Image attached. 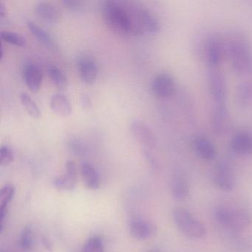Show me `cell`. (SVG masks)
<instances>
[{
    "mask_svg": "<svg viewBox=\"0 0 252 252\" xmlns=\"http://www.w3.org/2000/svg\"><path fill=\"white\" fill-rule=\"evenodd\" d=\"M140 5L108 0L103 2V19L107 27L122 36L144 34L139 20Z\"/></svg>",
    "mask_w": 252,
    "mask_h": 252,
    "instance_id": "1",
    "label": "cell"
},
{
    "mask_svg": "<svg viewBox=\"0 0 252 252\" xmlns=\"http://www.w3.org/2000/svg\"><path fill=\"white\" fill-rule=\"evenodd\" d=\"M228 57L235 73L246 75L252 72V51L250 44L243 36H235L228 45Z\"/></svg>",
    "mask_w": 252,
    "mask_h": 252,
    "instance_id": "2",
    "label": "cell"
},
{
    "mask_svg": "<svg viewBox=\"0 0 252 252\" xmlns=\"http://www.w3.org/2000/svg\"><path fill=\"white\" fill-rule=\"evenodd\" d=\"M215 218L220 225L234 231H243L251 224L250 215L243 209L218 208L215 210Z\"/></svg>",
    "mask_w": 252,
    "mask_h": 252,
    "instance_id": "3",
    "label": "cell"
},
{
    "mask_svg": "<svg viewBox=\"0 0 252 252\" xmlns=\"http://www.w3.org/2000/svg\"><path fill=\"white\" fill-rule=\"evenodd\" d=\"M173 218L178 228L186 236L193 239H202L206 236L204 225L197 220L189 212L177 208L173 212Z\"/></svg>",
    "mask_w": 252,
    "mask_h": 252,
    "instance_id": "4",
    "label": "cell"
},
{
    "mask_svg": "<svg viewBox=\"0 0 252 252\" xmlns=\"http://www.w3.org/2000/svg\"><path fill=\"white\" fill-rule=\"evenodd\" d=\"M209 89L215 104H225L227 96V82L225 75L219 68H209Z\"/></svg>",
    "mask_w": 252,
    "mask_h": 252,
    "instance_id": "5",
    "label": "cell"
},
{
    "mask_svg": "<svg viewBox=\"0 0 252 252\" xmlns=\"http://www.w3.org/2000/svg\"><path fill=\"white\" fill-rule=\"evenodd\" d=\"M211 124L214 133L218 136H223L228 132L231 126V118L226 104H215Z\"/></svg>",
    "mask_w": 252,
    "mask_h": 252,
    "instance_id": "6",
    "label": "cell"
},
{
    "mask_svg": "<svg viewBox=\"0 0 252 252\" xmlns=\"http://www.w3.org/2000/svg\"><path fill=\"white\" fill-rule=\"evenodd\" d=\"M133 136L147 149H154L157 146V138L150 126L143 121L135 119L131 124Z\"/></svg>",
    "mask_w": 252,
    "mask_h": 252,
    "instance_id": "7",
    "label": "cell"
},
{
    "mask_svg": "<svg viewBox=\"0 0 252 252\" xmlns=\"http://www.w3.org/2000/svg\"><path fill=\"white\" fill-rule=\"evenodd\" d=\"M151 88L153 94L158 98H169L175 91V80L169 73H160L153 79Z\"/></svg>",
    "mask_w": 252,
    "mask_h": 252,
    "instance_id": "8",
    "label": "cell"
},
{
    "mask_svg": "<svg viewBox=\"0 0 252 252\" xmlns=\"http://www.w3.org/2000/svg\"><path fill=\"white\" fill-rule=\"evenodd\" d=\"M77 70L81 80L87 85L95 83L98 78V64L94 59L86 56L78 59Z\"/></svg>",
    "mask_w": 252,
    "mask_h": 252,
    "instance_id": "9",
    "label": "cell"
},
{
    "mask_svg": "<svg viewBox=\"0 0 252 252\" xmlns=\"http://www.w3.org/2000/svg\"><path fill=\"white\" fill-rule=\"evenodd\" d=\"M214 181L218 188L222 191H232L234 187V178L231 169L225 163H220L214 172Z\"/></svg>",
    "mask_w": 252,
    "mask_h": 252,
    "instance_id": "10",
    "label": "cell"
},
{
    "mask_svg": "<svg viewBox=\"0 0 252 252\" xmlns=\"http://www.w3.org/2000/svg\"><path fill=\"white\" fill-rule=\"evenodd\" d=\"M23 79L28 88L32 92L36 93L40 90L43 74L39 67L29 64L23 69Z\"/></svg>",
    "mask_w": 252,
    "mask_h": 252,
    "instance_id": "11",
    "label": "cell"
},
{
    "mask_svg": "<svg viewBox=\"0 0 252 252\" xmlns=\"http://www.w3.org/2000/svg\"><path fill=\"white\" fill-rule=\"evenodd\" d=\"M67 172L63 176L57 177L54 179V184L59 190L72 191L76 187V166L74 162L69 160L66 163Z\"/></svg>",
    "mask_w": 252,
    "mask_h": 252,
    "instance_id": "12",
    "label": "cell"
},
{
    "mask_svg": "<svg viewBox=\"0 0 252 252\" xmlns=\"http://www.w3.org/2000/svg\"><path fill=\"white\" fill-rule=\"evenodd\" d=\"M224 53L225 50L220 41L212 39L208 42L206 54L209 68H219L220 64L223 58Z\"/></svg>",
    "mask_w": 252,
    "mask_h": 252,
    "instance_id": "13",
    "label": "cell"
},
{
    "mask_svg": "<svg viewBox=\"0 0 252 252\" xmlns=\"http://www.w3.org/2000/svg\"><path fill=\"white\" fill-rule=\"evenodd\" d=\"M36 15L47 23H57L60 17V11L55 5L48 2H39L35 5Z\"/></svg>",
    "mask_w": 252,
    "mask_h": 252,
    "instance_id": "14",
    "label": "cell"
},
{
    "mask_svg": "<svg viewBox=\"0 0 252 252\" xmlns=\"http://www.w3.org/2000/svg\"><path fill=\"white\" fill-rule=\"evenodd\" d=\"M140 24L143 33L156 34L160 31V26L157 17L147 8L140 6Z\"/></svg>",
    "mask_w": 252,
    "mask_h": 252,
    "instance_id": "15",
    "label": "cell"
},
{
    "mask_svg": "<svg viewBox=\"0 0 252 252\" xmlns=\"http://www.w3.org/2000/svg\"><path fill=\"white\" fill-rule=\"evenodd\" d=\"M129 231L134 238L144 240L150 238L154 234V227L150 222L144 220L135 219L131 221Z\"/></svg>",
    "mask_w": 252,
    "mask_h": 252,
    "instance_id": "16",
    "label": "cell"
},
{
    "mask_svg": "<svg viewBox=\"0 0 252 252\" xmlns=\"http://www.w3.org/2000/svg\"><path fill=\"white\" fill-rule=\"evenodd\" d=\"M50 107L53 112L61 117H67L72 113L70 99L63 94H55L50 100Z\"/></svg>",
    "mask_w": 252,
    "mask_h": 252,
    "instance_id": "17",
    "label": "cell"
},
{
    "mask_svg": "<svg viewBox=\"0 0 252 252\" xmlns=\"http://www.w3.org/2000/svg\"><path fill=\"white\" fill-rule=\"evenodd\" d=\"M80 172L87 188L93 191L99 189L101 182L99 174L92 165L90 163H83L81 166Z\"/></svg>",
    "mask_w": 252,
    "mask_h": 252,
    "instance_id": "18",
    "label": "cell"
},
{
    "mask_svg": "<svg viewBox=\"0 0 252 252\" xmlns=\"http://www.w3.org/2000/svg\"><path fill=\"white\" fill-rule=\"evenodd\" d=\"M194 147L200 158L212 160L216 156V150L212 143L204 137H197L194 141Z\"/></svg>",
    "mask_w": 252,
    "mask_h": 252,
    "instance_id": "19",
    "label": "cell"
},
{
    "mask_svg": "<svg viewBox=\"0 0 252 252\" xmlns=\"http://www.w3.org/2000/svg\"><path fill=\"white\" fill-rule=\"evenodd\" d=\"M231 146L234 151L241 154L252 153V135L247 132H240L233 137Z\"/></svg>",
    "mask_w": 252,
    "mask_h": 252,
    "instance_id": "20",
    "label": "cell"
},
{
    "mask_svg": "<svg viewBox=\"0 0 252 252\" xmlns=\"http://www.w3.org/2000/svg\"><path fill=\"white\" fill-rule=\"evenodd\" d=\"M15 189L11 184H7L4 186L0 189V221H1V227L4 222L5 215H6L7 209L11 200L14 198Z\"/></svg>",
    "mask_w": 252,
    "mask_h": 252,
    "instance_id": "21",
    "label": "cell"
},
{
    "mask_svg": "<svg viewBox=\"0 0 252 252\" xmlns=\"http://www.w3.org/2000/svg\"><path fill=\"white\" fill-rule=\"evenodd\" d=\"M28 29H29L32 34L35 38L38 39L41 43L43 44L48 48H52L54 46V41L51 35L40 26L32 21L27 23Z\"/></svg>",
    "mask_w": 252,
    "mask_h": 252,
    "instance_id": "22",
    "label": "cell"
},
{
    "mask_svg": "<svg viewBox=\"0 0 252 252\" xmlns=\"http://www.w3.org/2000/svg\"><path fill=\"white\" fill-rule=\"evenodd\" d=\"M47 70L51 82L58 89L64 90L67 88L68 85L67 78L59 67L55 65H50Z\"/></svg>",
    "mask_w": 252,
    "mask_h": 252,
    "instance_id": "23",
    "label": "cell"
},
{
    "mask_svg": "<svg viewBox=\"0 0 252 252\" xmlns=\"http://www.w3.org/2000/svg\"><path fill=\"white\" fill-rule=\"evenodd\" d=\"M236 96L240 104H249L252 101V80L240 84L237 88Z\"/></svg>",
    "mask_w": 252,
    "mask_h": 252,
    "instance_id": "24",
    "label": "cell"
},
{
    "mask_svg": "<svg viewBox=\"0 0 252 252\" xmlns=\"http://www.w3.org/2000/svg\"><path fill=\"white\" fill-rule=\"evenodd\" d=\"M20 99L23 107L32 117L34 119H39L41 117V111L39 106L27 93H21L20 95Z\"/></svg>",
    "mask_w": 252,
    "mask_h": 252,
    "instance_id": "25",
    "label": "cell"
},
{
    "mask_svg": "<svg viewBox=\"0 0 252 252\" xmlns=\"http://www.w3.org/2000/svg\"><path fill=\"white\" fill-rule=\"evenodd\" d=\"M173 197L176 200H182L187 198L189 194V187L187 181L182 178H176L172 186Z\"/></svg>",
    "mask_w": 252,
    "mask_h": 252,
    "instance_id": "26",
    "label": "cell"
},
{
    "mask_svg": "<svg viewBox=\"0 0 252 252\" xmlns=\"http://www.w3.org/2000/svg\"><path fill=\"white\" fill-rule=\"evenodd\" d=\"M0 38L6 43L14 45V46L24 47L26 46V43H27V41H26L24 36L19 34V33L8 32V31L1 32Z\"/></svg>",
    "mask_w": 252,
    "mask_h": 252,
    "instance_id": "27",
    "label": "cell"
},
{
    "mask_svg": "<svg viewBox=\"0 0 252 252\" xmlns=\"http://www.w3.org/2000/svg\"><path fill=\"white\" fill-rule=\"evenodd\" d=\"M83 252H104V243L98 236H94L87 240L82 249Z\"/></svg>",
    "mask_w": 252,
    "mask_h": 252,
    "instance_id": "28",
    "label": "cell"
},
{
    "mask_svg": "<svg viewBox=\"0 0 252 252\" xmlns=\"http://www.w3.org/2000/svg\"><path fill=\"white\" fill-rule=\"evenodd\" d=\"M20 247L23 250L29 252L33 247V234L30 227L26 226L22 231L20 235Z\"/></svg>",
    "mask_w": 252,
    "mask_h": 252,
    "instance_id": "29",
    "label": "cell"
},
{
    "mask_svg": "<svg viewBox=\"0 0 252 252\" xmlns=\"http://www.w3.org/2000/svg\"><path fill=\"white\" fill-rule=\"evenodd\" d=\"M14 160V153L8 145H2L0 148V164L6 166Z\"/></svg>",
    "mask_w": 252,
    "mask_h": 252,
    "instance_id": "30",
    "label": "cell"
},
{
    "mask_svg": "<svg viewBox=\"0 0 252 252\" xmlns=\"http://www.w3.org/2000/svg\"><path fill=\"white\" fill-rule=\"evenodd\" d=\"M70 147L71 151L76 156H83L87 152L86 146L78 138H73L70 141Z\"/></svg>",
    "mask_w": 252,
    "mask_h": 252,
    "instance_id": "31",
    "label": "cell"
},
{
    "mask_svg": "<svg viewBox=\"0 0 252 252\" xmlns=\"http://www.w3.org/2000/svg\"><path fill=\"white\" fill-rule=\"evenodd\" d=\"M63 3L69 11H73V12H79L83 9V2H81V1L64 0Z\"/></svg>",
    "mask_w": 252,
    "mask_h": 252,
    "instance_id": "32",
    "label": "cell"
},
{
    "mask_svg": "<svg viewBox=\"0 0 252 252\" xmlns=\"http://www.w3.org/2000/svg\"><path fill=\"white\" fill-rule=\"evenodd\" d=\"M81 104L85 109H89L91 107V101L90 97L87 94H82L80 98Z\"/></svg>",
    "mask_w": 252,
    "mask_h": 252,
    "instance_id": "33",
    "label": "cell"
},
{
    "mask_svg": "<svg viewBox=\"0 0 252 252\" xmlns=\"http://www.w3.org/2000/svg\"><path fill=\"white\" fill-rule=\"evenodd\" d=\"M7 14V9L2 2H0V17H5Z\"/></svg>",
    "mask_w": 252,
    "mask_h": 252,
    "instance_id": "34",
    "label": "cell"
},
{
    "mask_svg": "<svg viewBox=\"0 0 252 252\" xmlns=\"http://www.w3.org/2000/svg\"><path fill=\"white\" fill-rule=\"evenodd\" d=\"M42 243H43L44 246L48 250H51L52 249V246H51V243L46 238V237H43L42 239Z\"/></svg>",
    "mask_w": 252,
    "mask_h": 252,
    "instance_id": "35",
    "label": "cell"
},
{
    "mask_svg": "<svg viewBox=\"0 0 252 252\" xmlns=\"http://www.w3.org/2000/svg\"><path fill=\"white\" fill-rule=\"evenodd\" d=\"M7 252V251H2V252Z\"/></svg>",
    "mask_w": 252,
    "mask_h": 252,
    "instance_id": "36",
    "label": "cell"
}]
</instances>
